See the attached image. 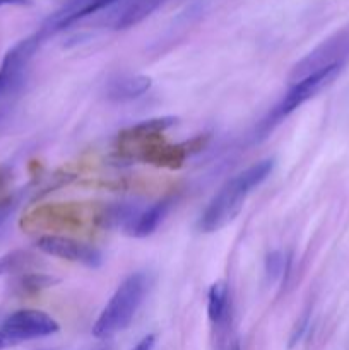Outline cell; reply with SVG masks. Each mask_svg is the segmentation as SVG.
<instances>
[{
    "instance_id": "obj_1",
    "label": "cell",
    "mask_w": 349,
    "mask_h": 350,
    "mask_svg": "<svg viewBox=\"0 0 349 350\" xmlns=\"http://www.w3.org/2000/svg\"><path fill=\"white\" fill-rule=\"evenodd\" d=\"M272 167V159H263L229 178L204 208L198 229L202 232H216L228 226L242 212L248 195L269 178Z\"/></svg>"
},
{
    "instance_id": "obj_2",
    "label": "cell",
    "mask_w": 349,
    "mask_h": 350,
    "mask_svg": "<svg viewBox=\"0 0 349 350\" xmlns=\"http://www.w3.org/2000/svg\"><path fill=\"white\" fill-rule=\"evenodd\" d=\"M147 289L149 277L146 273L137 272L127 277L99 313L92 325V335L96 338H109L125 330L139 311Z\"/></svg>"
},
{
    "instance_id": "obj_3",
    "label": "cell",
    "mask_w": 349,
    "mask_h": 350,
    "mask_svg": "<svg viewBox=\"0 0 349 350\" xmlns=\"http://www.w3.org/2000/svg\"><path fill=\"white\" fill-rule=\"evenodd\" d=\"M341 68L342 64L328 65V67L320 68V70L313 72V74L293 82V85H291L289 91L284 94V98L281 99V101L274 106L272 111L262 120V123H260L259 126V132L262 133V135L269 133L270 130L276 125H279L286 116H289L291 113L296 111L300 106H303L305 103L310 101L311 98H315L325 85L331 84V82L337 77Z\"/></svg>"
},
{
    "instance_id": "obj_4",
    "label": "cell",
    "mask_w": 349,
    "mask_h": 350,
    "mask_svg": "<svg viewBox=\"0 0 349 350\" xmlns=\"http://www.w3.org/2000/svg\"><path fill=\"white\" fill-rule=\"evenodd\" d=\"M60 330L57 321L40 310H19L0 323V350L23 342L50 337Z\"/></svg>"
},
{
    "instance_id": "obj_5",
    "label": "cell",
    "mask_w": 349,
    "mask_h": 350,
    "mask_svg": "<svg viewBox=\"0 0 349 350\" xmlns=\"http://www.w3.org/2000/svg\"><path fill=\"white\" fill-rule=\"evenodd\" d=\"M349 55V26L342 31L335 33L324 43L318 44L313 51L307 55L303 60L298 62L291 70V82H296L320 68L328 67V65L344 64V58Z\"/></svg>"
},
{
    "instance_id": "obj_6",
    "label": "cell",
    "mask_w": 349,
    "mask_h": 350,
    "mask_svg": "<svg viewBox=\"0 0 349 350\" xmlns=\"http://www.w3.org/2000/svg\"><path fill=\"white\" fill-rule=\"evenodd\" d=\"M44 38L47 36L41 31H38L33 36L19 41L16 46H12L7 51L2 60V65H0V101L7 94L16 91L17 85L23 82L27 64H29L31 57H33L34 51L38 50V46H40V43Z\"/></svg>"
},
{
    "instance_id": "obj_7",
    "label": "cell",
    "mask_w": 349,
    "mask_h": 350,
    "mask_svg": "<svg viewBox=\"0 0 349 350\" xmlns=\"http://www.w3.org/2000/svg\"><path fill=\"white\" fill-rule=\"evenodd\" d=\"M36 245L47 255L81 263V265L89 267V269H98L103 262L101 253L94 246H89L86 243L77 241V239L67 238V236H43V238L38 239Z\"/></svg>"
},
{
    "instance_id": "obj_8",
    "label": "cell",
    "mask_w": 349,
    "mask_h": 350,
    "mask_svg": "<svg viewBox=\"0 0 349 350\" xmlns=\"http://www.w3.org/2000/svg\"><path fill=\"white\" fill-rule=\"evenodd\" d=\"M82 214L77 205H44L29 215L31 226L47 229H72L81 226Z\"/></svg>"
},
{
    "instance_id": "obj_9",
    "label": "cell",
    "mask_w": 349,
    "mask_h": 350,
    "mask_svg": "<svg viewBox=\"0 0 349 350\" xmlns=\"http://www.w3.org/2000/svg\"><path fill=\"white\" fill-rule=\"evenodd\" d=\"M171 205H173V198H163V200L151 205L147 211L137 214L135 217L127 222V234L133 236V238H147V236H151L156 231L157 226L163 222L164 215L170 212Z\"/></svg>"
},
{
    "instance_id": "obj_10",
    "label": "cell",
    "mask_w": 349,
    "mask_h": 350,
    "mask_svg": "<svg viewBox=\"0 0 349 350\" xmlns=\"http://www.w3.org/2000/svg\"><path fill=\"white\" fill-rule=\"evenodd\" d=\"M207 314L216 330L233 325V304L229 289L224 282L212 284L207 294Z\"/></svg>"
},
{
    "instance_id": "obj_11",
    "label": "cell",
    "mask_w": 349,
    "mask_h": 350,
    "mask_svg": "<svg viewBox=\"0 0 349 350\" xmlns=\"http://www.w3.org/2000/svg\"><path fill=\"white\" fill-rule=\"evenodd\" d=\"M151 89V79L146 75H127L108 85V98L113 101H130L140 98Z\"/></svg>"
},
{
    "instance_id": "obj_12",
    "label": "cell",
    "mask_w": 349,
    "mask_h": 350,
    "mask_svg": "<svg viewBox=\"0 0 349 350\" xmlns=\"http://www.w3.org/2000/svg\"><path fill=\"white\" fill-rule=\"evenodd\" d=\"M164 2H168V0H130L125 9L122 10V14H118V17H116L115 29H127V27L142 23L146 17L156 12Z\"/></svg>"
},
{
    "instance_id": "obj_13",
    "label": "cell",
    "mask_w": 349,
    "mask_h": 350,
    "mask_svg": "<svg viewBox=\"0 0 349 350\" xmlns=\"http://www.w3.org/2000/svg\"><path fill=\"white\" fill-rule=\"evenodd\" d=\"M287 269V258L283 252H272L266 260V272L270 280H276L286 272Z\"/></svg>"
},
{
    "instance_id": "obj_14",
    "label": "cell",
    "mask_w": 349,
    "mask_h": 350,
    "mask_svg": "<svg viewBox=\"0 0 349 350\" xmlns=\"http://www.w3.org/2000/svg\"><path fill=\"white\" fill-rule=\"evenodd\" d=\"M27 262H29V255H26V253L23 252H16L10 253V255L0 256V275L17 272V270L24 269Z\"/></svg>"
},
{
    "instance_id": "obj_15",
    "label": "cell",
    "mask_w": 349,
    "mask_h": 350,
    "mask_svg": "<svg viewBox=\"0 0 349 350\" xmlns=\"http://www.w3.org/2000/svg\"><path fill=\"white\" fill-rule=\"evenodd\" d=\"M115 2H118V0H82L81 7H79V9L75 10L74 16L68 19L67 26L70 23H74V21L82 19V17H86V16H91V14L98 12V10H101V9H106V7H109L112 3H115Z\"/></svg>"
},
{
    "instance_id": "obj_16",
    "label": "cell",
    "mask_w": 349,
    "mask_h": 350,
    "mask_svg": "<svg viewBox=\"0 0 349 350\" xmlns=\"http://www.w3.org/2000/svg\"><path fill=\"white\" fill-rule=\"evenodd\" d=\"M154 344H156V337L154 335H146L132 350H153Z\"/></svg>"
},
{
    "instance_id": "obj_17",
    "label": "cell",
    "mask_w": 349,
    "mask_h": 350,
    "mask_svg": "<svg viewBox=\"0 0 349 350\" xmlns=\"http://www.w3.org/2000/svg\"><path fill=\"white\" fill-rule=\"evenodd\" d=\"M31 0H0V9L9 5H29Z\"/></svg>"
},
{
    "instance_id": "obj_18",
    "label": "cell",
    "mask_w": 349,
    "mask_h": 350,
    "mask_svg": "<svg viewBox=\"0 0 349 350\" xmlns=\"http://www.w3.org/2000/svg\"><path fill=\"white\" fill-rule=\"evenodd\" d=\"M0 118H2V115H0Z\"/></svg>"
}]
</instances>
